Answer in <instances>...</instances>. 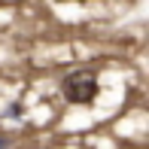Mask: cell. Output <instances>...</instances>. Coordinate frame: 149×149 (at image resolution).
Listing matches in <instances>:
<instances>
[{
    "label": "cell",
    "instance_id": "cell-2",
    "mask_svg": "<svg viewBox=\"0 0 149 149\" xmlns=\"http://www.w3.org/2000/svg\"><path fill=\"white\" fill-rule=\"evenodd\" d=\"M3 146H6V140H3V137H0V149H3Z\"/></svg>",
    "mask_w": 149,
    "mask_h": 149
},
{
    "label": "cell",
    "instance_id": "cell-1",
    "mask_svg": "<svg viewBox=\"0 0 149 149\" xmlns=\"http://www.w3.org/2000/svg\"><path fill=\"white\" fill-rule=\"evenodd\" d=\"M61 91L70 104H91L97 94V76L91 70H73L70 76H64Z\"/></svg>",
    "mask_w": 149,
    "mask_h": 149
}]
</instances>
